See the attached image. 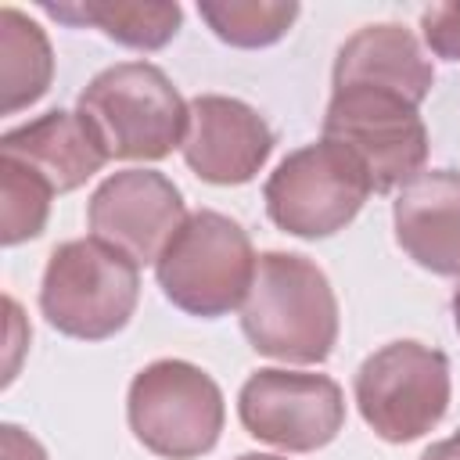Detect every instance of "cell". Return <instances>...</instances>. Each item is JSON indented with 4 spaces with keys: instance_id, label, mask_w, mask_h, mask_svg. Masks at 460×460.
Instances as JSON below:
<instances>
[{
    "instance_id": "obj_1",
    "label": "cell",
    "mask_w": 460,
    "mask_h": 460,
    "mask_svg": "<svg viewBox=\"0 0 460 460\" xmlns=\"http://www.w3.org/2000/svg\"><path fill=\"white\" fill-rule=\"evenodd\" d=\"M241 331L270 359L323 363L338 341V298L327 273L298 252H262Z\"/></svg>"
},
{
    "instance_id": "obj_2",
    "label": "cell",
    "mask_w": 460,
    "mask_h": 460,
    "mask_svg": "<svg viewBox=\"0 0 460 460\" xmlns=\"http://www.w3.org/2000/svg\"><path fill=\"white\" fill-rule=\"evenodd\" d=\"M79 115L93 126L108 158L158 162L183 147L190 108L151 61H122L97 72L79 93Z\"/></svg>"
},
{
    "instance_id": "obj_3",
    "label": "cell",
    "mask_w": 460,
    "mask_h": 460,
    "mask_svg": "<svg viewBox=\"0 0 460 460\" xmlns=\"http://www.w3.org/2000/svg\"><path fill=\"white\" fill-rule=\"evenodd\" d=\"M140 298V266L97 237H75L50 252L40 313L79 341H104L122 331Z\"/></svg>"
},
{
    "instance_id": "obj_4",
    "label": "cell",
    "mask_w": 460,
    "mask_h": 460,
    "mask_svg": "<svg viewBox=\"0 0 460 460\" xmlns=\"http://www.w3.org/2000/svg\"><path fill=\"white\" fill-rule=\"evenodd\" d=\"M255 262L259 255L252 252V241L237 219L198 208L162 248L155 277L176 309L216 320L244 305L255 280Z\"/></svg>"
},
{
    "instance_id": "obj_5",
    "label": "cell",
    "mask_w": 460,
    "mask_h": 460,
    "mask_svg": "<svg viewBox=\"0 0 460 460\" xmlns=\"http://www.w3.org/2000/svg\"><path fill=\"white\" fill-rule=\"evenodd\" d=\"M126 417L144 449L165 460H194L219 442L226 406L219 385L187 359H155L126 395Z\"/></svg>"
},
{
    "instance_id": "obj_6",
    "label": "cell",
    "mask_w": 460,
    "mask_h": 460,
    "mask_svg": "<svg viewBox=\"0 0 460 460\" xmlns=\"http://www.w3.org/2000/svg\"><path fill=\"white\" fill-rule=\"evenodd\" d=\"M363 162L338 140L320 137L291 151L266 180L262 201L270 219L295 237H331L345 230L370 198Z\"/></svg>"
},
{
    "instance_id": "obj_7",
    "label": "cell",
    "mask_w": 460,
    "mask_h": 460,
    "mask_svg": "<svg viewBox=\"0 0 460 460\" xmlns=\"http://www.w3.org/2000/svg\"><path fill=\"white\" fill-rule=\"evenodd\" d=\"M356 406L367 428L385 442L428 435L449 410V359L420 341H392L370 352L356 370Z\"/></svg>"
},
{
    "instance_id": "obj_8",
    "label": "cell",
    "mask_w": 460,
    "mask_h": 460,
    "mask_svg": "<svg viewBox=\"0 0 460 460\" xmlns=\"http://www.w3.org/2000/svg\"><path fill=\"white\" fill-rule=\"evenodd\" d=\"M323 137L345 144L377 194L402 190L428 162V126L413 101L377 86H341L323 111Z\"/></svg>"
},
{
    "instance_id": "obj_9",
    "label": "cell",
    "mask_w": 460,
    "mask_h": 460,
    "mask_svg": "<svg viewBox=\"0 0 460 460\" xmlns=\"http://www.w3.org/2000/svg\"><path fill=\"white\" fill-rule=\"evenodd\" d=\"M244 431L284 453H313L338 438L345 424V395L327 374L262 367L237 392Z\"/></svg>"
},
{
    "instance_id": "obj_10",
    "label": "cell",
    "mask_w": 460,
    "mask_h": 460,
    "mask_svg": "<svg viewBox=\"0 0 460 460\" xmlns=\"http://www.w3.org/2000/svg\"><path fill=\"white\" fill-rule=\"evenodd\" d=\"M187 219L180 187L158 169H122L101 180L86 201L90 237L119 248L137 266L158 262L169 237Z\"/></svg>"
},
{
    "instance_id": "obj_11",
    "label": "cell",
    "mask_w": 460,
    "mask_h": 460,
    "mask_svg": "<svg viewBox=\"0 0 460 460\" xmlns=\"http://www.w3.org/2000/svg\"><path fill=\"white\" fill-rule=\"evenodd\" d=\"M187 108L190 122L180 151L190 172L216 187L255 180V172L273 155V129L266 119L252 104L223 93H201L187 101Z\"/></svg>"
},
{
    "instance_id": "obj_12",
    "label": "cell",
    "mask_w": 460,
    "mask_h": 460,
    "mask_svg": "<svg viewBox=\"0 0 460 460\" xmlns=\"http://www.w3.org/2000/svg\"><path fill=\"white\" fill-rule=\"evenodd\" d=\"M399 248L424 270L460 277V172L424 169L392 205Z\"/></svg>"
},
{
    "instance_id": "obj_13",
    "label": "cell",
    "mask_w": 460,
    "mask_h": 460,
    "mask_svg": "<svg viewBox=\"0 0 460 460\" xmlns=\"http://www.w3.org/2000/svg\"><path fill=\"white\" fill-rule=\"evenodd\" d=\"M0 158H11L36 176H43L54 194L83 187L93 172L108 165V151L97 140L93 126L79 111L54 108L18 129L0 137Z\"/></svg>"
},
{
    "instance_id": "obj_14",
    "label": "cell",
    "mask_w": 460,
    "mask_h": 460,
    "mask_svg": "<svg viewBox=\"0 0 460 460\" xmlns=\"http://www.w3.org/2000/svg\"><path fill=\"white\" fill-rule=\"evenodd\" d=\"M334 90L341 86H377L392 90L420 108V101L431 93L435 68L420 50V40L395 22L363 25L352 32L338 58H334Z\"/></svg>"
},
{
    "instance_id": "obj_15",
    "label": "cell",
    "mask_w": 460,
    "mask_h": 460,
    "mask_svg": "<svg viewBox=\"0 0 460 460\" xmlns=\"http://www.w3.org/2000/svg\"><path fill=\"white\" fill-rule=\"evenodd\" d=\"M50 18L68 25H93L122 47L133 50H158L165 47L183 22L180 4H155V0H72V4H40Z\"/></svg>"
},
{
    "instance_id": "obj_16",
    "label": "cell",
    "mask_w": 460,
    "mask_h": 460,
    "mask_svg": "<svg viewBox=\"0 0 460 460\" xmlns=\"http://www.w3.org/2000/svg\"><path fill=\"white\" fill-rule=\"evenodd\" d=\"M54 79V50L47 32L18 7H0V111L14 115L36 104Z\"/></svg>"
},
{
    "instance_id": "obj_17",
    "label": "cell",
    "mask_w": 460,
    "mask_h": 460,
    "mask_svg": "<svg viewBox=\"0 0 460 460\" xmlns=\"http://www.w3.org/2000/svg\"><path fill=\"white\" fill-rule=\"evenodd\" d=\"M198 14L230 47H270L298 18L295 0H201Z\"/></svg>"
},
{
    "instance_id": "obj_18",
    "label": "cell",
    "mask_w": 460,
    "mask_h": 460,
    "mask_svg": "<svg viewBox=\"0 0 460 460\" xmlns=\"http://www.w3.org/2000/svg\"><path fill=\"white\" fill-rule=\"evenodd\" d=\"M50 198L54 187L43 176L11 158H0V241L11 248L40 237L50 216Z\"/></svg>"
},
{
    "instance_id": "obj_19",
    "label": "cell",
    "mask_w": 460,
    "mask_h": 460,
    "mask_svg": "<svg viewBox=\"0 0 460 460\" xmlns=\"http://www.w3.org/2000/svg\"><path fill=\"white\" fill-rule=\"evenodd\" d=\"M420 36L442 61H460V0L431 4L420 14Z\"/></svg>"
},
{
    "instance_id": "obj_20",
    "label": "cell",
    "mask_w": 460,
    "mask_h": 460,
    "mask_svg": "<svg viewBox=\"0 0 460 460\" xmlns=\"http://www.w3.org/2000/svg\"><path fill=\"white\" fill-rule=\"evenodd\" d=\"M0 453H4V460H47L43 446L32 435H25L18 424L0 428Z\"/></svg>"
},
{
    "instance_id": "obj_21",
    "label": "cell",
    "mask_w": 460,
    "mask_h": 460,
    "mask_svg": "<svg viewBox=\"0 0 460 460\" xmlns=\"http://www.w3.org/2000/svg\"><path fill=\"white\" fill-rule=\"evenodd\" d=\"M420 460H460V431H453V435L442 438V442H431V446L420 453Z\"/></svg>"
},
{
    "instance_id": "obj_22",
    "label": "cell",
    "mask_w": 460,
    "mask_h": 460,
    "mask_svg": "<svg viewBox=\"0 0 460 460\" xmlns=\"http://www.w3.org/2000/svg\"><path fill=\"white\" fill-rule=\"evenodd\" d=\"M453 323H456V334H460V284L453 291Z\"/></svg>"
},
{
    "instance_id": "obj_23",
    "label": "cell",
    "mask_w": 460,
    "mask_h": 460,
    "mask_svg": "<svg viewBox=\"0 0 460 460\" xmlns=\"http://www.w3.org/2000/svg\"><path fill=\"white\" fill-rule=\"evenodd\" d=\"M237 460H284V456H273V453H241Z\"/></svg>"
}]
</instances>
